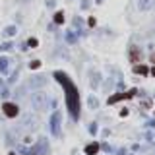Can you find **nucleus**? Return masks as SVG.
Returning <instances> with one entry per match:
<instances>
[{
    "label": "nucleus",
    "instance_id": "nucleus-1",
    "mask_svg": "<svg viewBox=\"0 0 155 155\" xmlns=\"http://www.w3.org/2000/svg\"><path fill=\"white\" fill-rule=\"evenodd\" d=\"M54 78L58 81H60L62 85H64V89H66V103H68V109H70V113H72V118L78 120V116H80V99H78V89H76V85L72 84L70 80H68V76L66 74H62V72H56Z\"/></svg>",
    "mask_w": 155,
    "mask_h": 155
},
{
    "label": "nucleus",
    "instance_id": "nucleus-2",
    "mask_svg": "<svg viewBox=\"0 0 155 155\" xmlns=\"http://www.w3.org/2000/svg\"><path fill=\"white\" fill-rule=\"evenodd\" d=\"M2 110H4V114H6V116H10V118H14V116L18 114V105H14V103H4Z\"/></svg>",
    "mask_w": 155,
    "mask_h": 155
},
{
    "label": "nucleus",
    "instance_id": "nucleus-3",
    "mask_svg": "<svg viewBox=\"0 0 155 155\" xmlns=\"http://www.w3.org/2000/svg\"><path fill=\"white\" fill-rule=\"evenodd\" d=\"M58 120H60V114L54 113V114H52V126H51V130H52L54 136H58Z\"/></svg>",
    "mask_w": 155,
    "mask_h": 155
},
{
    "label": "nucleus",
    "instance_id": "nucleus-4",
    "mask_svg": "<svg viewBox=\"0 0 155 155\" xmlns=\"http://www.w3.org/2000/svg\"><path fill=\"white\" fill-rule=\"evenodd\" d=\"M153 6V0H138V8L140 10H149Z\"/></svg>",
    "mask_w": 155,
    "mask_h": 155
},
{
    "label": "nucleus",
    "instance_id": "nucleus-5",
    "mask_svg": "<svg viewBox=\"0 0 155 155\" xmlns=\"http://www.w3.org/2000/svg\"><path fill=\"white\" fill-rule=\"evenodd\" d=\"M97 149H99V145H97V143H91V145H87V147H85V153L87 155H95Z\"/></svg>",
    "mask_w": 155,
    "mask_h": 155
},
{
    "label": "nucleus",
    "instance_id": "nucleus-6",
    "mask_svg": "<svg viewBox=\"0 0 155 155\" xmlns=\"http://www.w3.org/2000/svg\"><path fill=\"white\" fill-rule=\"evenodd\" d=\"M54 21H56V23H62V21H64V14H62V12H58L56 16H54Z\"/></svg>",
    "mask_w": 155,
    "mask_h": 155
},
{
    "label": "nucleus",
    "instance_id": "nucleus-7",
    "mask_svg": "<svg viewBox=\"0 0 155 155\" xmlns=\"http://www.w3.org/2000/svg\"><path fill=\"white\" fill-rule=\"evenodd\" d=\"M130 58H132V62H138V51L132 48V52H130Z\"/></svg>",
    "mask_w": 155,
    "mask_h": 155
},
{
    "label": "nucleus",
    "instance_id": "nucleus-8",
    "mask_svg": "<svg viewBox=\"0 0 155 155\" xmlns=\"http://www.w3.org/2000/svg\"><path fill=\"white\" fill-rule=\"evenodd\" d=\"M153 74H155V68H153Z\"/></svg>",
    "mask_w": 155,
    "mask_h": 155
}]
</instances>
